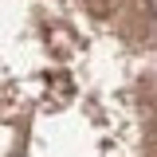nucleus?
Returning a JSON list of instances; mask_svg holds the SVG:
<instances>
[{
  "mask_svg": "<svg viewBox=\"0 0 157 157\" xmlns=\"http://www.w3.org/2000/svg\"><path fill=\"white\" fill-rule=\"evenodd\" d=\"M0 157H157V0H0Z\"/></svg>",
  "mask_w": 157,
  "mask_h": 157,
  "instance_id": "nucleus-1",
  "label": "nucleus"
}]
</instances>
